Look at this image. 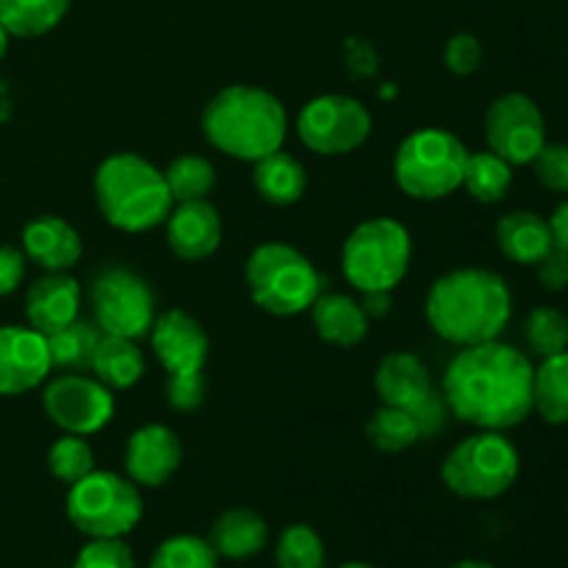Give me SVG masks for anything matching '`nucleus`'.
<instances>
[{"label":"nucleus","instance_id":"nucleus-1","mask_svg":"<svg viewBox=\"0 0 568 568\" xmlns=\"http://www.w3.org/2000/svg\"><path fill=\"white\" fill-rule=\"evenodd\" d=\"M532 372L530 358L499 338L460 347L444 372L442 399L466 425L514 430L532 414Z\"/></svg>","mask_w":568,"mask_h":568},{"label":"nucleus","instance_id":"nucleus-2","mask_svg":"<svg viewBox=\"0 0 568 568\" xmlns=\"http://www.w3.org/2000/svg\"><path fill=\"white\" fill-rule=\"evenodd\" d=\"M425 316L438 338L455 347H475L503 336L514 316V294L499 272L464 266L433 281Z\"/></svg>","mask_w":568,"mask_h":568},{"label":"nucleus","instance_id":"nucleus-3","mask_svg":"<svg viewBox=\"0 0 568 568\" xmlns=\"http://www.w3.org/2000/svg\"><path fill=\"white\" fill-rule=\"evenodd\" d=\"M200 128L205 142L222 155L255 164L283 148L288 116L281 100L266 89L231 83L205 103Z\"/></svg>","mask_w":568,"mask_h":568},{"label":"nucleus","instance_id":"nucleus-4","mask_svg":"<svg viewBox=\"0 0 568 568\" xmlns=\"http://www.w3.org/2000/svg\"><path fill=\"white\" fill-rule=\"evenodd\" d=\"M92 186L100 216L122 233H148L164 225L175 203L164 170L136 153H114L100 161Z\"/></svg>","mask_w":568,"mask_h":568},{"label":"nucleus","instance_id":"nucleus-5","mask_svg":"<svg viewBox=\"0 0 568 568\" xmlns=\"http://www.w3.org/2000/svg\"><path fill=\"white\" fill-rule=\"evenodd\" d=\"M244 281L253 303L272 316L305 314L325 288L314 261L286 242L258 244L244 266Z\"/></svg>","mask_w":568,"mask_h":568},{"label":"nucleus","instance_id":"nucleus-6","mask_svg":"<svg viewBox=\"0 0 568 568\" xmlns=\"http://www.w3.org/2000/svg\"><path fill=\"white\" fill-rule=\"evenodd\" d=\"M410 255L408 227L394 216H372L344 239L342 272L361 294H392L408 275Z\"/></svg>","mask_w":568,"mask_h":568},{"label":"nucleus","instance_id":"nucleus-7","mask_svg":"<svg viewBox=\"0 0 568 568\" xmlns=\"http://www.w3.org/2000/svg\"><path fill=\"white\" fill-rule=\"evenodd\" d=\"M469 148L447 128H419L394 153V181L414 200H444L458 192Z\"/></svg>","mask_w":568,"mask_h":568},{"label":"nucleus","instance_id":"nucleus-8","mask_svg":"<svg viewBox=\"0 0 568 568\" xmlns=\"http://www.w3.org/2000/svg\"><path fill=\"white\" fill-rule=\"evenodd\" d=\"M521 458L505 433L480 430L449 449L442 464V480L455 497L488 503L514 488Z\"/></svg>","mask_w":568,"mask_h":568},{"label":"nucleus","instance_id":"nucleus-9","mask_svg":"<svg viewBox=\"0 0 568 568\" xmlns=\"http://www.w3.org/2000/svg\"><path fill=\"white\" fill-rule=\"evenodd\" d=\"M144 514L139 486L116 471H89L67 494V519L87 538H125Z\"/></svg>","mask_w":568,"mask_h":568},{"label":"nucleus","instance_id":"nucleus-10","mask_svg":"<svg viewBox=\"0 0 568 568\" xmlns=\"http://www.w3.org/2000/svg\"><path fill=\"white\" fill-rule=\"evenodd\" d=\"M94 325L105 336L139 338L150 336L155 322V294L139 272L128 266H105L94 275L89 288Z\"/></svg>","mask_w":568,"mask_h":568},{"label":"nucleus","instance_id":"nucleus-11","mask_svg":"<svg viewBox=\"0 0 568 568\" xmlns=\"http://www.w3.org/2000/svg\"><path fill=\"white\" fill-rule=\"evenodd\" d=\"M372 111L349 94H320L297 114V136L316 155H347L372 136Z\"/></svg>","mask_w":568,"mask_h":568},{"label":"nucleus","instance_id":"nucleus-12","mask_svg":"<svg viewBox=\"0 0 568 568\" xmlns=\"http://www.w3.org/2000/svg\"><path fill=\"white\" fill-rule=\"evenodd\" d=\"M42 408L61 433L94 436L111 425L116 414V399L109 386L89 377L87 372H61L44 386Z\"/></svg>","mask_w":568,"mask_h":568},{"label":"nucleus","instance_id":"nucleus-13","mask_svg":"<svg viewBox=\"0 0 568 568\" xmlns=\"http://www.w3.org/2000/svg\"><path fill=\"white\" fill-rule=\"evenodd\" d=\"M483 131H486L488 150L510 166H527L547 144V122L541 109L525 92L499 94L488 105Z\"/></svg>","mask_w":568,"mask_h":568},{"label":"nucleus","instance_id":"nucleus-14","mask_svg":"<svg viewBox=\"0 0 568 568\" xmlns=\"http://www.w3.org/2000/svg\"><path fill=\"white\" fill-rule=\"evenodd\" d=\"M375 392L383 405L410 410L422 422L425 436L436 433L444 422V399L436 397L430 369L414 353H388L377 364Z\"/></svg>","mask_w":568,"mask_h":568},{"label":"nucleus","instance_id":"nucleus-15","mask_svg":"<svg viewBox=\"0 0 568 568\" xmlns=\"http://www.w3.org/2000/svg\"><path fill=\"white\" fill-rule=\"evenodd\" d=\"M209 333L189 311L170 308L150 327V349L166 375H194L209 361Z\"/></svg>","mask_w":568,"mask_h":568},{"label":"nucleus","instance_id":"nucleus-16","mask_svg":"<svg viewBox=\"0 0 568 568\" xmlns=\"http://www.w3.org/2000/svg\"><path fill=\"white\" fill-rule=\"evenodd\" d=\"M53 372L48 338L33 327H0V397L33 392Z\"/></svg>","mask_w":568,"mask_h":568},{"label":"nucleus","instance_id":"nucleus-17","mask_svg":"<svg viewBox=\"0 0 568 568\" xmlns=\"http://www.w3.org/2000/svg\"><path fill=\"white\" fill-rule=\"evenodd\" d=\"M183 464V444L172 427L142 425L131 433L122 455L128 480L136 483L139 488H161L175 477Z\"/></svg>","mask_w":568,"mask_h":568},{"label":"nucleus","instance_id":"nucleus-18","mask_svg":"<svg viewBox=\"0 0 568 568\" xmlns=\"http://www.w3.org/2000/svg\"><path fill=\"white\" fill-rule=\"evenodd\" d=\"M166 244L186 264L211 258L222 244V216L209 200L178 203L164 222Z\"/></svg>","mask_w":568,"mask_h":568},{"label":"nucleus","instance_id":"nucleus-19","mask_svg":"<svg viewBox=\"0 0 568 568\" xmlns=\"http://www.w3.org/2000/svg\"><path fill=\"white\" fill-rule=\"evenodd\" d=\"M81 316V283L70 272H44L26 294V320L42 336H53Z\"/></svg>","mask_w":568,"mask_h":568},{"label":"nucleus","instance_id":"nucleus-20","mask_svg":"<svg viewBox=\"0 0 568 568\" xmlns=\"http://www.w3.org/2000/svg\"><path fill=\"white\" fill-rule=\"evenodd\" d=\"M22 253L44 272H70L83 255V239L61 216L42 214L22 227Z\"/></svg>","mask_w":568,"mask_h":568},{"label":"nucleus","instance_id":"nucleus-21","mask_svg":"<svg viewBox=\"0 0 568 568\" xmlns=\"http://www.w3.org/2000/svg\"><path fill=\"white\" fill-rule=\"evenodd\" d=\"M497 247L519 266H536L555 247L547 216L536 211H510L497 222Z\"/></svg>","mask_w":568,"mask_h":568},{"label":"nucleus","instance_id":"nucleus-22","mask_svg":"<svg viewBox=\"0 0 568 568\" xmlns=\"http://www.w3.org/2000/svg\"><path fill=\"white\" fill-rule=\"evenodd\" d=\"M311 322H314L322 342L342 349L358 347L369 333V316H366L364 305L355 303L349 294L322 292L316 303L311 305Z\"/></svg>","mask_w":568,"mask_h":568},{"label":"nucleus","instance_id":"nucleus-23","mask_svg":"<svg viewBox=\"0 0 568 568\" xmlns=\"http://www.w3.org/2000/svg\"><path fill=\"white\" fill-rule=\"evenodd\" d=\"M270 541V525L253 508H231L209 530V544L220 558L247 560Z\"/></svg>","mask_w":568,"mask_h":568},{"label":"nucleus","instance_id":"nucleus-24","mask_svg":"<svg viewBox=\"0 0 568 568\" xmlns=\"http://www.w3.org/2000/svg\"><path fill=\"white\" fill-rule=\"evenodd\" d=\"M253 186L261 200L277 205V209H288L303 200L305 189H308V172L292 153L281 148L255 161Z\"/></svg>","mask_w":568,"mask_h":568},{"label":"nucleus","instance_id":"nucleus-25","mask_svg":"<svg viewBox=\"0 0 568 568\" xmlns=\"http://www.w3.org/2000/svg\"><path fill=\"white\" fill-rule=\"evenodd\" d=\"M144 369H148V358L133 338L103 333L92 361V375L103 386H109L111 392H128L142 381Z\"/></svg>","mask_w":568,"mask_h":568},{"label":"nucleus","instance_id":"nucleus-26","mask_svg":"<svg viewBox=\"0 0 568 568\" xmlns=\"http://www.w3.org/2000/svg\"><path fill=\"white\" fill-rule=\"evenodd\" d=\"M532 410L547 425H568V349L541 358L532 372Z\"/></svg>","mask_w":568,"mask_h":568},{"label":"nucleus","instance_id":"nucleus-27","mask_svg":"<svg viewBox=\"0 0 568 568\" xmlns=\"http://www.w3.org/2000/svg\"><path fill=\"white\" fill-rule=\"evenodd\" d=\"M70 6L72 0H0V26L17 39L44 37L64 20Z\"/></svg>","mask_w":568,"mask_h":568},{"label":"nucleus","instance_id":"nucleus-28","mask_svg":"<svg viewBox=\"0 0 568 568\" xmlns=\"http://www.w3.org/2000/svg\"><path fill=\"white\" fill-rule=\"evenodd\" d=\"M48 338L50 364L59 372H92L94 353L103 338V331L94 325V320H81L78 316L72 325L61 327L59 333Z\"/></svg>","mask_w":568,"mask_h":568},{"label":"nucleus","instance_id":"nucleus-29","mask_svg":"<svg viewBox=\"0 0 568 568\" xmlns=\"http://www.w3.org/2000/svg\"><path fill=\"white\" fill-rule=\"evenodd\" d=\"M510 183H514V166L505 159H499L491 150H480V153H469L464 170V183L460 186L469 192L471 200L477 203L494 205L508 194Z\"/></svg>","mask_w":568,"mask_h":568},{"label":"nucleus","instance_id":"nucleus-30","mask_svg":"<svg viewBox=\"0 0 568 568\" xmlns=\"http://www.w3.org/2000/svg\"><path fill=\"white\" fill-rule=\"evenodd\" d=\"M366 438L381 453H405V449H410L416 442L425 438V430H422V422L410 410L381 405L372 414V419L366 422Z\"/></svg>","mask_w":568,"mask_h":568},{"label":"nucleus","instance_id":"nucleus-31","mask_svg":"<svg viewBox=\"0 0 568 568\" xmlns=\"http://www.w3.org/2000/svg\"><path fill=\"white\" fill-rule=\"evenodd\" d=\"M166 186L175 203H189V200H205L216 186V170L203 155H178L164 170Z\"/></svg>","mask_w":568,"mask_h":568},{"label":"nucleus","instance_id":"nucleus-32","mask_svg":"<svg viewBox=\"0 0 568 568\" xmlns=\"http://www.w3.org/2000/svg\"><path fill=\"white\" fill-rule=\"evenodd\" d=\"M275 564L277 568H325L322 536L311 525H288L277 538Z\"/></svg>","mask_w":568,"mask_h":568},{"label":"nucleus","instance_id":"nucleus-33","mask_svg":"<svg viewBox=\"0 0 568 568\" xmlns=\"http://www.w3.org/2000/svg\"><path fill=\"white\" fill-rule=\"evenodd\" d=\"M525 342L532 355L549 358V355L566 353L568 349V316L564 311L538 305L530 311L525 322Z\"/></svg>","mask_w":568,"mask_h":568},{"label":"nucleus","instance_id":"nucleus-34","mask_svg":"<svg viewBox=\"0 0 568 568\" xmlns=\"http://www.w3.org/2000/svg\"><path fill=\"white\" fill-rule=\"evenodd\" d=\"M148 568H220V555L211 549L209 538L183 532L161 541Z\"/></svg>","mask_w":568,"mask_h":568},{"label":"nucleus","instance_id":"nucleus-35","mask_svg":"<svg viewBox=\"0 0 568 568\" xmlns=\"http://www.w3.org/2000/svg\"><path fill=\"white\" fill-rule=\"evenodd\" d=\"M48 469L55 480L67 483V486L94 471V453L87 438L61 433V438H55L48 449Z\"/></svg>","mask_w":568,"mask_h":568},{"label":"nucleus","instance_id":"nucleus-36","mask_svg":"<svg viewBox=\"0 0 568 568\" xmlns=\"http://www.w3.org/2000/svg\"><path fill=\"white\" fill-rule=\"evenodd\" d=\"M538 183L552 194H568V144L547 142L530 161Z\"/></svg>","mask_w":568,"mask_h":568},{"label":"nucleus","instance_id":"nucleus-37","mask_svg":"<svg viewBox=\"0 0 568 568\" xmlns=\"http://www.w3.org/2000/svg\"><path fill=\"white\" fill-rule=\"evenodd\" d=\"M133 552L122 538H89L72 568H133Z\"/></svg>","mask_w":568,"mask_h":568},{"label":"nucleus","instance_id":"nucleus-38","mask_svg":"<svg viewBox=\"0 0 568 568\" xmlns=\"http://www.w3.org/2000/svg\"><path fill=\"white\" fill-rule=\"evenodd\" d=\"M444 64H447V70L453 72V75H471V72H477V67L483 64V44L480 39L475 37V33H453L447 42V48H444Z\"/></svg>","mask_w":568,"mask_h":568},{"label":"nucleus","instance_id":"nucleus-39","mask_svg":"<svg viewBox=\"0 0 568 568\" xmlns=\"http://www.w3.org/2000/svg\"><path fill=\"white\" fill-rule=\"evenodd\" d=\"M164 399L172 410H181V414L197 410L205 403L203 372H194V375H166Z\"/></svg>","mask_w":568,"mask_h":568},{"label":"nucleus","instance_id":"nucleus-40","mask_svg":"<svg viewBox=\"0 0 568 568\" xmlns=\"http://www.w3.org/2000/svg\"><path fill=\"white\" fill-rule=\"evenodd\" d=\"M538 283L547 292H566L568 288V250L552 247L541 261L536 264Z\"/></svg>","mask_w":568,"mask_h":568},{"label":"nucleus","instance_id":"nucleus-41","mask_svg":"<svg viewBox=\"0 0 568 568\" xmlns=\"http://www.w3.org/2000/svg\"><path fill=\"white\" fill-rule=\"evenodd\" d=\"M26 253L9 244H0V297H9L26 281Z\"/></svg>","mask_w":568,"mask_h":568},{"label":"nucleus","instance_id":"nucleus-42","mask_svg":"<svg viewBox=\"0 0 568 568\" xmlns=\"http://www.w3.org/2000/svg\"><path fill=\"white\" fill-rule=\"evenodd\" d=\"M549 231H552L555 247L568 250V197L549 216Z\"/></svg>","mask_w":568,"mask_h":568},{"label":"nucleus","instance_id":"nucleus-43","mask_svg":"<svg viewBox=\"0 0 568 568\" xmlns=\"http://www.w3.org/2000/svg\"><path fill=\"white\" fill-rule=\"evenodd\" d=\"M364 311L366 316H383L388 311V292H375V294H364Z\"/></svg>","mask_w":568,"mask_h":568},{"label":"nucleus","instance_id":"nucleus-44","mask_svg":"<svg viewBox=\"0 0 568 568\" xmlns=\"http://www.w3.org/2000/svg\"><path fill=\"white\" fill-rule=\"evenodd\" d=\"M11 116V94H9V87H6V81L0 78V122H6Z\"/></svg>","mask_w":568,"mask_h":568},{"label":"nucleus","instance_id":"nucleus-45","mask_svg":"<svg viewBox=\"0 0 568 568\" xmlns=\"http://www.w3.org/2000/svg\"><path fill=\"white\" fill-rule=\"evenodd\" d=\"M453 568H494V566L486 564V560H460V564H455Z\"/></svg>","mask_w":568,"mask_h":568},{"label":"nucleus","instance_id":"nucleus-46","mask_svg":"<svg viewBox=\"0 0 568 568\" xmlns=\"http://www.w3.org/2000/svg\"><path fill=\"white\" fill-rule=\"evenodd\" d=\"M9 31H6L3 26H0V61H3V55H6V50H9Z\"/></svg>","mask_w":568,"mask_h":568},{"label":"nucleus","instance_id":"nucleus-47","mask_svg":"<svg viewBox=\"0 0 568 568\" xmlns=\"http://www.w3.org/2000/svg\"><path fill=\"white\" fill-rule=\"evenodd\" d=\"M338 568H377V566L361 564V560H353V564H344V566H338Z\"/></svg>","mask_w":568,"mask_h":568}]
</instances>
